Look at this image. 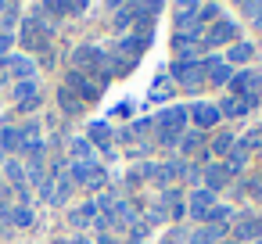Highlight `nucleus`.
I'll use <instances>...</instances> for the list:
<instances>
[{"label":"nucleus","mask_w":262,"mask_h":244,"mask_svg":"<svg viewBox=\"0 0 262 244\" xmlns=\"http://www.w3.org/2000/svg\"><path fill=\"white\" fill-rule=\"evenodd\" d=\"M169 94H172V83H169V79L162 76V79L155 83V90H151V101H165Z\"/></svg>","instance_id":"nucleus-19"},{"label":"nucleus","mask_w":262,"mask_h":244,"mask_svg":"<svg viewBox=\"0 0 262 244\" xmlns=\"http://www.w3.org/2000/svg\"><path fill=\"white\" fill-rule=\"evenodd\" d=\"M90 140H97V144H108V126H104V122L90 126Z\"/></svg>","instance_id":"nucleus-23"},{"label":"nucleus","mask_w":262,"mask_h":244,"mask_svg":"<svg viewBox=\"0 0 262 244\" xmlns=\"http://www.w3.org/2000/svg\"><path fill=\"white\" fill-rule=\"evenodd\" d=\"M208 208H212V194L208 190H194V201H190L194 219H208Z\"/></svg>","instance_id":"nucleus-11"},{"label":"nucleus","mask_w":262,"mask_h":244,"mask_svg":"<svg viewBox=\"0 0 262 244\" xmlns=\"http://www.w3.org/2000/svg\"><path fill=\"white\" fill-rule=\"evenodd\" d=\"M230 86H233L237 101H244L248 108L262 101V76H258V72H237V76L230 79Z\"/></svg>","instance_id":"nucleus-1"},{"label":"nucleus","mask_w":262,"mask_h":244,"mask_svg":"<svg viewBox=\"0 0 262 244\" xmlns=\"http://www.w3.org/2000/svg\"><path fill=\"white\" fill-rule=\"evenodd\" d=\"M8 47H11V36H0V54H4Z\"/></svg>","instance_id":"nucleus-31"},{"label":"nucleus","mask_w":262,"mask_h":244,"mask_svg":"<svg viewBox=\"0 0 262 244\" xmlns=\"http://www.w3.org/2000/svg\"><path fill=\"white\" fill-rule=\"evenodd\" d=\"M215 237H219V230H215V226H212V230H198V233L190 237V244H212Z\"/></svg>","instance_id":"nucleus-22"},{"label":"nucleus","mask_w":262,"mask_h":244,"mask_svg":"<svg viewBox=\"0 0 262 244\" xmlns=\"http://www.w3.org/2000/svg\"><path fill=\"white\" fill-rule=\"evenodd\" d=\"M230 147H233V137H219L215 140V151H230Z\"/></svg>","instance_id":"nucleus-28"},{"label":"nucleus","mask_w":262,"mask_h":244,"mask_svg":"<svg viewBox=\"0 0 262 244\" xmlns=\"http://www.w3.org/2000/svg\"><path fill=\"white\" fill-rule=\"evenodd\" d=\"M208 219H215V223H223V219H230V208H212V212H208Z\"/></svg>","instance_id":"nucleus-27"},{"label":"nucleus","mask_w":262,"mask_h":244,"mask_svg":"<svg viewBox=\"0 0 262 244\" xmlns=\"http://www.w3.org/2000/svg\"><path fill=\"white\" fill-rule=\"evenodd\" d=\"M4 72H11V76H18V79L36 76V69H33V61H29V58H8V61H4Z\"/></svg>","instance_id":"nucleus-7"},{"label":"nucleus","mask_w":262,"mask_h":244,"mask_svg":"<svg viewBox=\"0 0 262 244\" xmlns=\"http://www.w3.org/2000/svg\"><path fill=\"white\" fill-rule=\"evenodd\" d=\"M258 244H262V240H258Z\"/></svg>","instance_id":"nucleus-32"},{"label":"nucleus","mask_w":262,"mask_h":244,"mask_svg":"<svg viewBox=\"0 0 262 244\" xmlns=\"http://www.w3.org/2000/svg\"><path fill=\"white\" fill-rule=\"evenodd\" d=\"M198 144H201V137H198V133H194V137H187V140H183V151H194V147H198Z\"/></svg>","instance_id":"nucleus-29"},{"label":"nucleus","mask_w":262,"mask_h":244,"mask_svg":"<svg viewBox=\"0 0 262 244\" xmlns=\"http://www.w3.org/2000/svg\"><path fill=\"white\" fill-rule=\"evenodd\" d=\"M230 40H237V26H233V22H219V26L205 36L208 47H219V43H230Z\"/></svg>","instance_id":"nucleus-5"},{"label":"nucleus","mask_w":262,"mask_h":244,"mask_svg":"<svg viewBox=\"0 0 262 244\" xmlns=\"http://www.w3.org/2000/svg\"><path fill=\"white\" fill-rule=\"evenodd\" d=\"M76 61H79V65H104V51H97V47H79V51H76Z\"/></svg>","instance_id":"nucleus-13"},{"label":"nucleus","mask_w":262,"mask_h":244,"mask_svg":"<svg viewBox=\"0 0 262 244\" xmlns=\"http://www.w3.org/2000/svg\"><path fill=\"white\" fill-rule=\"evenodd\" d=\"M0 144H4V147H22V133L18 129H0Z\"/></svg>","instance_id":"nucleus-18"},{"label":"nucleus","mask_w":262,"mask_h":244,"mask_svg":"<svg viewBox=\"0 0 262 244\" xmlns=\"http://www.w3.org/2000/svg\"><path fill=\"white\" fill-rule=\"evenodd\" d=\"M244 158H248V151H244V147H233V151H230V172L244 169Z\"/></svg>","instance_id":"nucleus-21"},{"label":"nucleus","mask_w":262,"mask_h":244,"mask_svg":"<svg viewBox=\"0 0 262 244\" xmlns=\"http://www.w3.org/2000/svg\"><path fill=\"white\" fill-rule=\"evenodd\" d=\"M205 76H208V83H230L233 79L230 65H223V61H205Z\"/></svg>","instance_id":"nucleus-10"},{"label":"nucleus","mask_w":262,"mask_h":244,"mask_svg":"<svg viewBox=\"0 0 262 244\" xmlns=\"http://www.w3.org/2000/svg\"><path fill=\"white\" fill-rule=\"evenodd\" d=\"M133 15H137V8H122V11H119V18H115V26H119V29H126V26L133 22Z\"/></svg>","instance_id":"nucleus-24"},{"label":"nucleus","mask_w":262,"mask_h":244,"mask_svg":"<svg viewBox=\"0 0 262 244\" xmlns=\"http://www.w3.org/2000/svg\"><path fill=\"white\" fill-rule=\"evenodd\" d=\"M183 122H187V112H183V108H165V112L158 115V129H162V133H180Z\"/></svg>","instance_id":"nucleus-4"},{"label":"nucleus","mask_w":262,"mask_h":244,"mask_svg":"<svg viewBox=\"0 0 262 244\" xmlns=\"http://www.w3.org/2000/svg\"><path fill=\"white\" fill-rule=\"evenodd\" d=\"M26 43H29V47H36V51H40V47H47V26H43V22H36V18H29V22H26Z\"/></svg>","instance_id":"nucleus-6"},{"label":"nucleus","mask_w":262,"mask_h":244,"mask_svg":"<svg viewBox=\"0 0 262 244\" xmlns=\"http://www.w3.org/2000/svg\"><path fill=\"white\" fill-rule=\"evenodd\" d=\"M244 112H248V104H244V101H237V97L223 101V108H219V115H244Z\"/></svg>","instance_id":"nucleus-17"},{"label":"nucleus","mask_w":262,"mask_h":244,"mask_svg":"<svg viewBox=\"0 0 262 244\" xmlns=\"http://www.w3.org/2000/svg\"><path fill=\"white\" fill-rule=\"evenodd\" d=\"M237 237H262V219H258V215H248V219L237 226Z\"/></svg>","instance_id":"nucleus-14"},{"label":"nucleus","mask_w":262,"mask_h":244,"mask_svg":"<svg viewBox=\"0 0 262 244\" xmlns=\"http://www.w3.org/2000/svg\"><path fill=\"white\" fill-rule=\"evenodd\" d=\"M205 79V61H180L176 65V83L180 86H198Z\"/></svg>","instance_id":"nucleus-2"},{"label":"nucleus","mask_w":262,"mask_h":244,"mask_svg":"<svg viewBox=\"0 0 262 244\" xmlns=\"http://www.w3.org/2000/svg\"><path fill=\"white\" fill-rule=\"evenodd\" d=\"M248 58H251V43H233L230 61H248Z\"/></svg>","instance_id":"nucleus-20"},{"label":"nucleus","mask_w":262,"mask_h":244,"mask_svg":"<svg viewBox=\"0 0 262 244\" xmlns=\"http://www.w3.org/2000/svg\"><path fill=\"white\" fill-rule=\"evenodd\" d=\"M198 15H201V22H212V18L219 15V8H215V4H205V8H198Z\"/></svg>","instance_id":"nucleus-25"},{"label":"nucleus","mask_w":262,"mask_h":244,"mask_svg":"<svg viewBox=\"0 0 262 244\" xmlns=\"http://www.w3.org/2000/svg\"><path fill=\"white\" fill-rule=\"evenodd\" d=\"M69 90H79L83 101H97V97H101V83L83 79V72H72V76H69Z\"/></svg>","instance_id":"nucleus-3"},{"label":"nucleus","mask_w":262,"mask_h":244,"mask_svg":"<svg viewBox=\"0 0 262 244\" xmlns=\"http://www.w3.org/2000/svg\"><path fill=\"white\" fill-rule=\"evenodd\" d=\"M219 119H223V115H219V108H215V104H194V122H198V126H205V129H208V126H212V122H219Z\"/></svg>","instance_id":"nucleus-9"},{"label":"nucleus","mask_w":262,"mask_h":244,"mask_svg":"<svg viewBox=\"0 0 262 244\" xmlns=\"http://www.w3.org/2000/svg\"><path fill=\"white\" fill-rule=\"evenodd\" d=\"M15 223H18V226H29V223H33L29 208H18V212H15Z\"/></svg>","instance_id":"nucleus-26"},{"label":"nucleus","mask_w":262,"mask_h":244,"mask_svg":"<svg viewBox=\"0 0 262 244\" xmlns=\"http://www.w3.org/2000/svg\"><path fill=\"white\" fill-rule=\"evenodd\" d=\"M205 180H208V194H212V190H219V187L230 180V169H223V165H208Z\"/></svg>","instance_id":"nucleus-12"},{"label":"nucleus","mask_w":262,"mask_h":244,"mask_svg":"<svg viewBox=\"0 0 262 244\" xmlns=\"http://www.w3.org/2000/svg\"><path fill=\"white\" fill-rule=\"evenodd\" d=\"M241 147H244V151H262V126L248 129V137L241 140Z\"/></svg>","instance_id":"nucleus-15"},{"label":"nucleus","mask_w":262,"mask_h":244,"mask_svg":"<svg viewBox=\"0 0 262 244\" xmlns=\"http://www.w3.org/2000/svg\"><path fill=\"white\" fill-rule=\"evenodd\" d=\"M61 108L65 112H79L83 108V97H76V90H61Z\"/></svg>","instance_id":"nucleus-16"},{"label":"nucleus","mask_w":262,"mask_h":244,"mask_svg":"<svg viewBox=\"0 0 262 244\" xmlns=\"http://www.w3.org/2000/svg\"><path fill=\"white\" fill-rule=\"evenodd\" d=\"M15 101H22V108H33V104L40 101V90H36V83H33V79L18 83V86H15Z\"/></svg>","instance_id":"nucleus-8"},{"label":"nucleus","mask_w":262,"mask_h":244,"mask_svg":"<svg viewBox=\"0 0 262 244\" xmlns=\"http://www.w3.org/2000/svg\"><path fill=\"white\" fill-rule=\"evenodd\" d=\"M244 11H251V15H258L255 22H258V29H262V8H258V4H244Z\"/></svg>","instance_id":"nucleus-30"}]
</instances>
